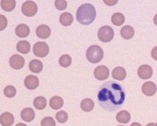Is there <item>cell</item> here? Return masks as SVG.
I'll return each instance as SVG.
<instances>
[{
  "label": "cell",
  "mask_w": 157,
  "mask_h": 126,
  "mask_svg": "<svg viewBox=\"0 0 157 126\" xmlns=\"http://www.w3.org/2000/svg\"><path fill=\"white\" fill-rule=\"evenodd\" d=\"M96 17V11L92 4L82 5L76 12V19L81 25H91Z\"/></svg>",
  "instance_id": "cell-2"
},
{
  "label": "cell",
  "mask_w": 157,
  "mask_h": 126,
  "mask_svg": "<svg viewBox=\"0 0 157 126\" xmlns=\"http://www.w3.org/2000/svg\"><path fill=\"white\" fill-rule=\"evenodd\" d=\"M33 105L38 110H43L47 105V100L43 96H37L33 100Z\"/></svg>",
  "instance_id": "cell-25"
},
{
  "label": "cell",
  "mask_w": 157,
  "mask_h": 126,
  "mask_svg": "<svg viewBox=\"0 0 157 126\" xmlns=\"http://www.w3.org/2000/svg\"><path fill=\"white\" fill-rule=\"evenodd\" d=\"M86 58L89 62H100L103 58V50L98 45H92L86 50Z\"/></svg>",
  "instance_id": "cell-3"
},
{
  "label": "cell",
  "mask_w": 157,
  "mask_h": 126,
  "mask_svg": "<svg viewBox=\"0 0 157 126\" xmlns=\"http://www.w3.org/2000/svg\"><path fill=\"white\" fill-rule=\"evenodd\" d=\"M119 126H123V125H119Z\"/></svg>",
  "instance_id": "cell-39"
},
{
  "label": "cell",
  "mask_w": 157,
  "mask_h": 126,
  "mask_svg": "<svg viewBox=\"0 0 157 126\" xmlns=\"http://www.w3.org/2000/svg\"><path fill=\"white\" fill-rule=\"evenodd\" d=\"M74 18L70 13H63L59 17V22L64 26H69L73 24Z\"/></svg>",
  "instance_id": "cell-21"
},
{
  "label": "cell",
  "mask_w": 157,
  "mask_h": 126,
  "mask_svg": "<svg viewBox=\"0 0 157 126\" xmlns=\"http://www.w3.org/2000/svg\"><path fill=\"white\" fill-rule=\"evenodd\" d=\"M151 54H152L153 59H154V60H155V61H157V46L156 47H155V48L152 50Z\"/></svg>",
  "instance_id": "cell-33"
},
{
  "label": "cell",
  "mask_w": 157,
  "mask_h": 126,
  "mask_svg": "<svg viewBox=\"0 0 157 126\" xmlns=\"http://www.w3.org/2000/svg\"><path fill=\"white\" fill-rule=\"evenodd\" d=\"M94 77L98 80H105L109 77V70L105 66H98L94 69Z\"/></svg>",
  "instance_id": "cell-7"
},
{
  "label": "cell",
  "mask_w": 157,
  "mask_h": 126,
  "mask_svg": "<svg viewBox=\"0 0 157 126\" xmlns=\"http://www.w3.org/2000/svg\"><path fill=\"white\" fill-rule=\"evenodd\" d=\"M49 105L52 109L54 110H59L64 105V100L61 98L60 96H53L49 100Z\"/></svg>",
  "instance_id": "cell-17"
},
{
  "label": "cell",
  "mask_w": 157,
  "mask_h": 126,
  "mask_svg": "<svg viewBox=\"0 0 157 126\" xmlns=\"http://www.w3.org/2000/svg\"><path fill=\"white\" fill-rule=\"evenodd\" d=\"M51 31L48 25H41L38 26L36 29L37 36L40 39H48L50 36Z\"/></svg>",
  "instance_id": "cell-12"
},
{
  "label": "cell",
  "mask_w": 157,
  "mask_h": 126,
  "mask_svg": "<svg viewBox=\"0 0 157 126\" xmlns=\"http://www.w3.org/2000/svg\"><path fill=\"white\" fill-rule=\"evenodd\" d=\"M56 119L59 123L60 124H64L67 121L68 119V115L65 111H59V113H56Z\"/></svg>",
  "instance_id": "cell-29"
},
{
  "label": "cell",
  "mask_w": 157,
  "mask_h": 126,
  "mask_svg": "<svg viewBox=\"0 0 157 126\" xmlns=\"http://www.w3.org/2000/svg\"><path fill=\"white\" fill-rule=\"evenodd\" d=\"M134 34H135V31H134L133 27L129 25L124 26L121 30V35L126 40H130L131 38H133Z\"/></svg>",
  "instance_id": "cell-18"
},
{
  "label": "cell",
  "mask_w": 157,
  "mask_h": 126,
  "mask_svg": "<svg viewBox=\"0 0 157 126\" xmlns=\"http://www.w3.org/2000/svg\"><path fill=\"white\" fill-rule=\"evenodd\" d=\"M154 23H155V25H157V14H155V16L154 17Z\"/></svg>",
  "instance_id": "cell-35"
},
{
  "label": "cell",
  "mask_w": 157,
  "mask_h": 126,
  "mask_svg": "<svg viewBox=\"0 0 157 126\" xmlns=\"http://www.w3.org/2000/svg\"><path fill=\"white\" fill-rule=\"evenodd\" d=\"M130 126H142L140 124H138V123H133Z\"/></svg>",
  "instance_id": "cell-36"
},
{
  "label": "cell",
  "mask_w": 157,
  "mask_h": 126,
  "mask_svg": "<svg viewBox=\"0 0 157 126\" xmlns=\"http://www.w3.org/2000/svg\"><path fill=\"white\" fill-rule=\"evenodd\" d=\"M156 124V126H157V124Z\"/></svg>",
  "instance_id": "cell-40"
},
{
  "label": "cell",
  "mask_w": 157,
  "mask_h": 126,
  "mask_svg": "<svg viewBox=\"0 0 157 126\" xmlns=\"http://www.w3.org/2000/svg\"><path fill=\"white\" fill-rule=\"evenodd\" d=\"M4 94L6 97L12 98L16 95V89L13 86H7L4 89Z\"/></svg>",
  "instance_id": "cell-28"
},
{
  "label": "cell",
  "mask_w": 157,
  "mask_h": 126,
  "mask_svg": "<svg viewBox=\"0 0 157 126\" xmlns=\"http://www.w3.org/2000/svg\"><path fill=\"white\" fill-rule=\"evenodd\" d=\"M40 125L41 126H56V123L54 121V119L52 117H44L42 120H41V123H40Z\"/></svg>",
  "instance_id": "cell-30"
},
{
  "label": "cell",
  "mask_w": 157,
  "mask_h": 126,
  "mask_svg": "<svg viewBox=\"0 0 157 126\" xmlns=\"http://www.w3.org/2000/svg\"><path fill=\"white\" fill-rule=\"evenodd\" d=\"M15 126H27V125H26V124H22V123H20V124H16Z\"/></svg>",
  "instance_id": "cell-38"
},
{
  "label": "cell",
  "mask_w": 157,
  "mask_h": 126,
  "mask_svg": "<svg viewBox=\"0 0 157 126\" xmlns=\"http://www.w3.org/2000/svg\"><path fill=\"white\" fill-rule=\"evenodd\" d=\"M0 6L3 10L6 12H11L14 9L16 6V2L14 0H2L0 2Z\"/></svg>",
  "instance_id": "cell-20"
},
{
  "label": "cell",
  "mask_w": 157,
  "mask_h": 126,
  "mask_svg": "<svg viewBox=\"0 0 157 126\" xmlns=\"http://www.w3.org/2000/svg\"><path fill=\"white\" fill-rule=\"evenodd\" d=\"M14 117L11 113H4L0 115V124L3 126H11L13 124Z\"/></svg>",
  "instance_id": "cell-13"
},
{
  "label": "cell",
  "mask_w": 157,
  "mask_h": 126,
  "mask_svg": "<svg viewBox=\"0 0 157 126\" xmlns=\"http://www.w3.org/2000/svg\"><path fill=\"white\" fill-rule=\"evenodd\" d=\"M111 74H112V77L117 80H123L127 77V72H126L125 69H123L122 67H116L112 70Z\"/></svg>",
  "instance_id": "cell-16"
},
{
  "label": "cell",
  "mask_w": 157,
  "mask_h": 126,
  "mask_svg": "<svg viewBox=\"0 0 157 126\" xmlns=\"http://www.w3.org/2000/svg\"><path fill=\"white\" fill-rule=\"evenodd\" d=\"M146 126H156V124H154V123H151V124H148Z\"/></svg>",
  "instance_id": "cell-37"
},
{
  "label": "cell",
  "mask_w": 157,
  "mask_h": 126,
  "mask_svg": "<svg viewBox=\"0 0 157 126\" xmlns=\"http://www.w3.org/2000/svg\"><path fill=\"white\" fill-rule=\"evenodd\" d=\"M138 77L142 79H148L153 75V69L149 65H142L137 70Z\"/></svg>",
  "instance_id": "cell-9"
},
{
  "label": "cell",
  "mask_w": 157,
  "mask_h": 126,
  "mask_svg": "<svg viewBox=\"0 0 157 126\" xmlns=\"http://www.w3.org/2000/svg\"><path fill=\"white\" fill-rule=\"evenodd\" d=\"M125 22V16L121 13H115L111 16V23L114 25L121 26Z\"/></svg>",
  "instance_id": "cell-26"
},
{
  "label": "cell",
  "mask_w": 157,
  "mask_h": 126,
  "mask_svg": "<svg viewBox=\"0 0 157 126\" xmlns=\"http://www.w3.org/2000/svg\"><path fill=\"white\" fill-rule=\"evenodd\" d=\"M21 118L25 122H32L35 118V113L30 107L24 108L21 112Z\"/></svg>",
  "instance_id": "cell-15"
},
{
  "label": "cell",
  "mask_w": 157,
  "mask_h": 126,
  "mask_svg": "<svg viewBox=\"0 0 157 126\" xmlns=\"http://www.w3.org/2000/svg\"><path fill=\"white\" fill-rule=\"evenodd\" d=\"M106 5H108V6H113V5H115V4H117V0H113V1H107V0H104L103 1Z\"/></svg>",
  "instance_id": "cell-34"
},
{
  "label": "cell",
  "mask_w": 157,
  "mask_h": 126,
  "mask_svg": "<svg viewBox=\"0 0 157 126\" xmlns=\"http://www.w3.org/2000/svg\"><path fill=\"white\" fill-rule=\"evenodd\" d=\"M98 38L102 42H109L112 41V39L114 38L113 29L108 25L101 27L98 31Z\"/></svg>",
  "instance_id": "cell-4"
},
{
  "label": "cell",
  "mask_w": 157,
  "mask_h": 126,
  "mask_svg": "<svg viewBox=\"0 0 157 126\" xmlns=\"http://www.w3.org/2000/svg\"><path fill=\"white\" fill-rule=\"evenodd\" d=\"M55 6L59 10H64L67 6V2L66 0H56L55 1Z\"/></svg>",
  "instance_id": "cell-31"
},
{
  "label": "cell",
  "mask_w": 157,
  "mask_h": 126,
  "mask_svg": "<svg viewBox=\"0 0 157 126\" xmlns=\"http://www.w3.org/2000/svg\"><path fill=\"white\" fill-rule=\"evenodd\" d=\"M94 107V102L90 98H85L81 102V108L85 112H91Z\"/></svg>",
  "instance_id": "cell-24"
},
{
  "label": "cell",
  "mask_w": 157,
  "mask_h": 126,
  "mask_svg": "<svg viewBox=\"0 0 157 126\" xmlns=\"http://www.w3.org/2000/svg\"><path fill=\"white\" fill-rule=\"evenodd\" d=\"M38 11V6L37 4L33 1H26L24 2L22 6V12L25 16L31 17L34 16Z\"/></svg>",
  "instance_id": "cell-5"
},
{
  "label": "cell",
  "mask_w": 157,
  "mask_h": 126,
  "mask_svg": "<svg viewBox=\"0 0 157 126\" xmlns=\"http://www.w3.org/2000/svg\"><path fill=\"white\" fill-rule=\"evenodd\" d=\"M7 18L3 15V14H0V31H3L6 28L7 26Z\"/></svg>",
  "instance_id": "cell-32"
},
{
  "label": "cell",
  "mask_w": 157,
  "mask_h": 126,
  "mask_svg": "<svg viewBox=\"0 0 157 126\" xmlns=\"http://www.w3.org/2000/svg\"><path fill=\"white\" fill-rule=\"evenodd\" d=\"M71 63H72V58L67 54L62 55L59 58V64H60L61 67H63V68L69 67L71 65Z\"/></svg>",
  "instance_id": "cell-27"
},
{
  "label": "cell",
  "mask_w": 157,
  "mask_h": 126,
  "mask_svg": "<svg viewBox=\"0 0 157 126\" xmlns=\"http://www.w3.org/2000/svg\"><path fill=\"white\" fill-rule=\"evenodd\" d=\"M48 51H49V48L46 42L38 41L33 46V53L39 58L46 57L48 54Z\"/></svg>",
  "instance_id": "cell-6"
},
{
  "label": "cell",
  "mask_w": 157,
  "mask_h": 126,
  "mask_svg": "<svg viewBox=\"0 0 157 126\" xmlns=\"http://www.w3.org/2000/svg\"><path fill=\"white\" fill-rule=\"evenodd\" d=\"M24 86L28 89L33 90L39 87V78L36 76L29 75L27 76L24 79Z\"/></svg>",
  "instance_id": "cell-11"
},
{
  "label": "cell",
  "mask_w": 157,
  "mask_h": 126,
  "mask_svg": "<svg viewBox=\"0 0 157 126\" xmlns=\"http://www.w3.org/2000/svg\"><path fill=\"white\" fill-rule=\"evenodd\" d=\"M97 98L99 104L104 110L113 112L122 106L126 99V96L121 85L109 81L100 88Z\"/></svg>",
  "instance_id": "cell-1"
},
{
  "label": "cell",
  "mask_w": 157,
  "mask_h": 126,
  "mask_svg": "<svg viewBox=\"0 0 157 126\" xmlns=\"http://www.w3.org/2000/svg\"><path fill=\"white\" fill-rule=\"evenodd\" d=\"M25 61L24 59L18 54H14L9 60V64L13 69H21L24 66Z\"/></svg>",
  "instance_id": "cell-8"
},
{
  "label": "cell",
  "mask_w": 157,
  "mask_h": 126,
  "mask_svg": "<svg viewBox=\"0 0 157 126\" xmlns=\"http://www.w3.org/2000/svg\"><path fill=\"white\" fill-rule=\"evenodd\" d=\"M15 34L20 38L27 37L30 34V28L29 26L24 24L17 25V27L15 28Z\"/></svg>",
  "instance_id": "cell-14"
},
{
  "label": "cell",
  "mask_w": 157,
  "mask_h": 126,
  "mask_svg": "<svg viewBox=\"0 0 157 126\" xmlns=\"http://www.w3.org/2000/svg\"><path fill=\"white\" fill-rule=\"evenodd\" d=\"M157 91L156 85L154 82L151 81H147L144 83V85L142 86V92L145 94V96H154Z\"/></svg>",
  "instance_id": "cell-10"
},
{
  "label": "cell",
  "mask_w": 157,
  "mask_h": 126,
  "mask_svg": "<svg viewBox=\"0 0 157 126\" xmlns=\"http://www.w3.org/2000/svg\"><path fill=\"white\" fill-rule=\"evenodd\" d=\"M16 49L19 52H21L23 54H27L28 52H30L31 45H30L29 41H21L17 43Z\"/></svg>",
  "instance_id": "cell-22"
},
{
  "label": "cell",
  "mask_w": 157,
  "mask_h": 126,
  "mask_svg": "<svg viewBox=\"0 0 157 126\" xmlns=\"http://www.w3.org/2000/svg\"><path fill=\"white\" fill-rule=\"evenodd\" d=\"M29 69L33 73H40L43 69V64L39 60H33L29 64Z\"/></svg>",
  "instance_id": "cell-19"
},
{
  "label": "cell",
  "mask_w": 157,
  "mask_h": 126,
  "mask_svg": "<svg viewBox=\"0 0 157 126\" xmlns=\"http://www.w3.org/2000/svg\"><path fill=\"white\" fill-rule=\"evenodd\" d=\"M117 121L121 124H128L129 123L131 117H130V113L128 111H121L120 113L117 114Z\"/></svg>",
  "instance_id": "cell-23"
}]
</instances>
